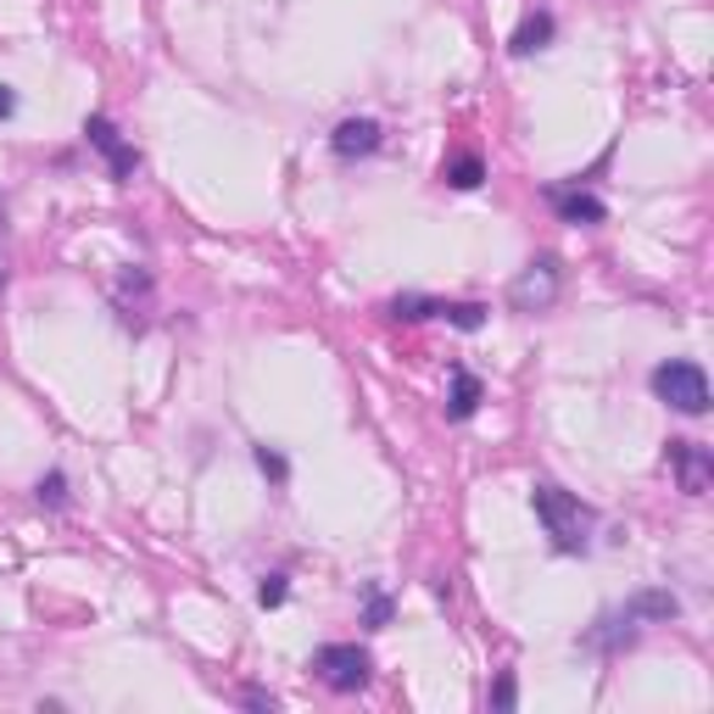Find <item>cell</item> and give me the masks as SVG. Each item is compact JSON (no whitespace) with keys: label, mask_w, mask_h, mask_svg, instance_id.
Wrapping results in <instances>:
<instances>
[{"label":"cell","mask_w":714,"mask_h":714,"mask_svg":"<svg viewBox=\"0 0 714 714\" xmlns=\"http://www.w3.org/2000/svg\"><path fill=\"white\" fill-rule=\"evenodd\" d=\"M530 513H536V524L548 530V542H553V553H564V559H581V553H592V530H597V513L575 497V491H564L559 480H536L530 486Z\"/></svg>","instance_id":"6da1fadb"},{"label":"cell","mask_w":714,"mask_h":714,"mask_svg":"<svg viewBox=\"0 0 714 714\" xmlns=\"http://www.w3.org/2000/svg\"><path fill=\"white\" fill-rule=\"evenodd\" d=\"M648 386H653V397L664 408H675L686 419L708 413V375H703V364H692V357H670V364H659L648 375Z\"/></svg>","instance_id":"7a4b0ae2"},{"label":"cell","mask_w":714,"mask_h":714,"mask_svg":"<svg viewBox=\"0 0 714 714\" xmlns=\"http://www.w3.org/2000/svg\"><path fill=\"white\" fill-rule=\"evenodd\" d=\"M313 675H318L329 692L351 697V692H364V686L375 681V659H369V648H357V642H324V648L313 653Z\"/></svg>","instance_id":"3957f363"},{"label":"cell","mask_w":714,"mask_h":714,"mask_svg":"<svg viewBox=\"0 0 714 714\" xmlns=\"http://www.w3.org/2000/svg\"><path fill=\"white\" fill-rule=\"evenodd\" d=\"M559 291H564V268H559V257H530L519 274H513V285H508V307L513 313H548L553 302H559Z\"/></svg>","instance_id":"277c9868"},{"label":"cell","mask_w":714,"mask_h":714,"mask_svg":"<svg viewBox=\"0 0 714 714\" xmlns=\"http://www.w3.org/2000/svg\"><path fill=\"white\" fill-rule=\"evenodd\" d=\"M84 140H89V151H101V162H107V173L118 178V185H129V178L140 173V151L118 134V123L107 112H89L84 118Z\"/></svg>","instance_id":"5b68a950"},{"label":"cell","mask_w":714,"mask_h":714,"mask_svg":"<svg viewBox=\"0 0 714 714\" xmlns=\"http://www.w3.org/2000/svg\"><path fill=\"white\" fill-rule=\"evenodd\" d=\"M664 458H670V469H675V480H681L686 497H703L714 486V453H708V446H697L686 435H670L664 441Z\"/></svg>","instance_id":"8992f818"},{"label":"cell","mask_w":714,"mask_h":714,"mask_svg":"<svg viewBox=\"0 0 714 714\" xmlns=\"http://www.w3.org/2000/svg\"><path fill=\"white\" fill-rule=\"evenodd\" d=\"M542 196H548V207H553L564 224H575V229H592V224L608 218V202L592 196V191L581 185V178H570V185H548Z\"/></svg>","instance_id":"52a82bcc"},{"label":"cell","mask_w":714,"mask_h":714,"mask_svg":"<svg viewBox=\"0 0 714 714\" xmlns=\"http://www.w3.org/2000/svg\"><path fill=\"white\" fill-rule=\"evenodd\" d=\"M642 637V625L625 614V608H608V614H597L592 625H586V637H581V648H592V653H603V659H614V653H625Z\"/></svg>","instance_id":"ba28073f"},{"label":"cell","mask_w":714,"mask_h":714,"mask_svg":"<svg viewBox=\"0 0 714 714\" xmlns=\"http://www.w3.org/2000/svg\"><path fill=\"white\" fill-rule=\"evenodd\" d=\"M380 145H386V129H380V118H340V123H335V134H329V151H335L340 162L375 156Z\"/></svg>","instance_id":"9c48e42d"},{"label":"cell","mask_w":714,"mask_h":714,"mask_svg":"<svg viewBox=\"0 0 714 714\" xmlns=\"http://www.w3.org/2000/svg\"><path fill=\"white\" fill-rule=\"evenodd\" d=\"M625 614H631L637 625H670V619H681V597L670 592V586H648V592H631L619 603Z\"/></svg>","instance_id":"30bf717a"},{"label":"cell","mask_w":714,"mask_h":714,"mask_svg":"<svg viewBox=\"0 0 714 714\" xmlns=\"http://www.w3.org/2000/svg\"><path fill=\"white\" fill-rule=\"evenodd\" d=\"M553 34H559L553 12H548V7H536V12L519 18V29H513V40H508V56H536V51H548Z\"/></svg>","instance_id":"8fae6325"},{"label":"cell","mask_w":714,"mask_h":714,"mask_svg":"<svg viewBox=\"0 0 714 714\" xmlns=\"http://www.w3.org/2000/svg\"><path fill=\"white\" fill-rule=\"evenodd\" d=\"M480 397H486V386H480V375H475V369H464V364H453V397H446V419H453V424H464V419H475V408H480Z\"/></svg>","instance_id":"7c38bea8"},{"label":"cell","mask_w":714,"mask_h":714,"mask_svg":"<svg viewBox=\"0 0 714 714\" xmlns=\"http://www.w3.org/2000/svg\"><path fill=\"white\" fill-rule=\"evenodd\" d=\"M441 178H446V185H453V191H480V185H486V162H480V151H464V156H453V162L441 167Z\"/></svg>","instance_id":"4fadbf2b"},{"label":"cell","mask_w":714,"mask_h":714,"mask_svg":"<svg viewBox=\"0 0 714 714\" xmlns=\"http://www.w3.org/2000/svg\"><path fill=\"white\" fill-rule=\"evenodd\" d=\"M441 307H446V302H435V296H413V291H402V296H391L386 313H391L397 324H419V318H441Z\"/></svg>","instance_id":"5bb4252c"},{"label":"cell","mask_w":714,"mask_h":714,"mask_svg":"<svg viewBox=\"0 0 714 714\" xmlns=\"http://www.w3.org/2000/svg\"><path fill=\"white\" fill-rule=\"evenodd\" d=\"M391 614H397V597L386 592V586H364V625H369V631H386V625H391Z\"/></svg>","instance_id":"9a60e30c"},{"label":"cell","mask_w":714,"mask_h":714,"mask_svg":"<svg viewBox=\"0 0 714 714\" xmlns=\"http://www.w3.org/2000/svg\"><path fill=\"white\" fill-rule=\"evenodd\" d=\"M441 318L453 324V329H464V335L486 329V307H480V302H446V307H441Z\"/></svg>","instance_id":"2e32d148"},{"label":"cell","mask_w":714,"mask_h":714,"mask_svg":"<svg viewBox=\"0 0 714 714\" xmlns=\"http://www.w3.org/2000/svg\"><path fill=\"white\" fill-rule=\"evenodd\" d=\"M34 497H40V508H67V502H73L67 475H62V469H45V475H40V486H34Z\"/></svg>","instance_id":"e0dca14e"},{"label":"cell","mask_w":714,"mask_h":714,"mask_svg":"<svg viewBox=\"0 0 714 714\" xmlns=\"http://www.w3.org/2000/svg\"><path fill=\"white\" fill-rule=\"evenodd\" d=\"M285 597H291V575H262L257 581V608H285Z\"/></svg>","instance_id":"ac0fdd59"},{"label":"cell","mask_w":714,"mask_h":714,"mask_svg":"<svg viewBox=\"0 0 714 714\" xmlns=\"http://www.w3.org/2000/svg\"><path fill=\"white\" fill-rule=\"evenodd\" d=\"M251 458H257V469L274 480V486H285L291 480V464H285V453H274V446H251Z\"/></svg>","instance_id":"d6986e66"},{"label":"cell","mask_w":714,"mask_h":714,"mask_svg":"<svg viewBox=\"0 0 714 714\" xmlns=\"http://www.w3.org/2000/svg\"><path fill=\"white\" fill-rule=\"evenodd\" d=\"M486 697H491V708H513V703H519V681H513V670H502V675L491 681Z\"/></svg>","instance_id":"ffe728a7"},{"label":"cell","mask_w":714,"mask_h":714,"mask_svg":"<svg viewBox=\"0 0 714 714\" xmlns=\"http://www.w3.org/2000/svg\"><path fill=\"white\" fill-rule=\"evenodd\" d=\"M240 703H246V708H262V714H274V708H280V697H274V692H262V686H246Z\"/></svg>","instance_id":"44dd1931"},{"label":"cell","mask_w":714,"mask_h":714,"mask_svg":"<svg viewBox=\"0 0 714 714\" xmlns=\"http://www.w3.org/2000/svg\"><path fill=\"white\" fill-rule=\"evenodd\" d=\"M12 118H18V89L0 84V123H12Z\"/></svg>","instance_id":"7402d4cb"},{"label":"cell","mask_w":714,"mask_h":714,"mask_svg":"<svg viewBox=\"0 0 714 714\" xmlns=\"http://www.w3.org/2000/svg\"><path fill=\"white\" fill-rule=\"evenodd\" d=\"M0 291H7V262H0Z\"/></svg>","instance_id":"603a6c76"},{"label":"cell","mask_w":714,"mask_h":714,"mask_svg":"<svg viewBox=\"0 0 714 714\" xmlns=\"http://www.w3.org/2000/svg\"><path fill=\"white\" fill-rule=\"evenodd\" d=\"M0 229H7V202H0Z\"/></svg>","instance_id":"cb8c5ba5"}]
</instances>
